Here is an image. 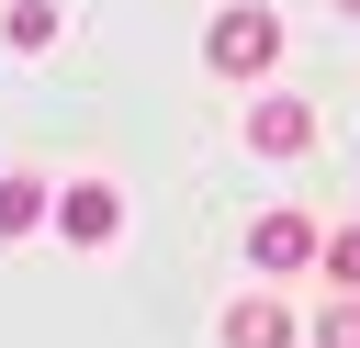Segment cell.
<instances>
[{"instance_id": "cell-2", "label": "cell", "mask_w": 360, "mask_h": 348, "mask_svg": "<svg viewBox=\"0 0 360 348\" xmlns=\"http://www.w3.org/2000/svg\"><path fill=\"white\" fill-rule=\"evenodd\" d=\"M248 258H259L270 281H292V269H315V258H326V236H315V213H292V202H281V213H259V225H248Z\"/></svg>"}, {"instance_id": "cell-8", "label": "cell", "mask_w": 360, "mask_h": 348, "mask_svg": "<svg viewBox=\"0 0 360 348\" xmlns=\"http://www.w3.org/2000/svg\"><path fill=\"white\" fill-rule=\"evenodd\" d=\"M315 269H326V281H338V292H360V225H338V236H326V258H315Z\"/></svg>"}, {"instance_id": "cell-1", "label": "cell", "mask_w": 360, "mask_h": 348, "mask_svg": "<svg viewBox=\"0 0 360 348\" xmlns=\"http://www.w3.org/2000/svg\"><path fill=\"white\" fill-rule=\"evenodd\" d=\"M202 67H214V79H259V67H281V11H270V0H225V11L202 22Z\"/></svg>"}, {"instance_id": "cell-6", "label": "cell", "mask_w": 360, "mask_h": 348, "mask_svg": "<svg viewBox=\"0 0 360 348\" xmlns=\"http://www.w3.org/2000/svg\"><path fill=\"white\" fill-rule=\"evenodd\" d=\"M34 225H56V191L34 168H0V236H34Z\"/></svg>"}, {"instance_id": "cell-5", "label": "cell", "mask_w": 360, "mask_h": 348, "mask_svg": "<svg viewBox=\"0 0 360 348\" xmlns=\"http://www.w3.org/2000/svg\"><path fill=\"white\" fill-rule=\"evenodd\" d=\"M248 146H259V157H304V146H315V112H304V101H259V112H248Z\"/></svg>"}, {"instance_id": "cell-7", "label": "cell", "mask_w": 360, "mask_h": 348, "mask_svg": "<svg viewBox=\"0 0 360 348\" xmlns=\"http://www.w3.org/2000/svg\"><path fill=\"white\" fill-rule=\"evenodd\" d=\"M0 34H11L22 56H45V45H56V0H11V11H0Z\"/></svg>"}, {"instance_id": "cell-10", "label": "cell", "mask_w": 360, "mask_h": 348, "mask_svg": "<svg viewBox=\"0 0 360 348\" xmlns=\"http://www.w3.org/2000/svg\"><path fill=\"white\" fill-rule=\"evenodd\" d=\"M338 11H360V0H338Z\"/></svg>"}, {"instance_id": "cell-9", "label": "cell", "mask_w": 360, "mask_h": 348, "mask_svg": "<svg viewBox=\"0 0 360 348\" xmlns=\"http://www.w3.org/2000/svg\"><path fill=\"white\" fill-rule=\"evenodd\" d=\"M315 348H360V292H338V303L315 314Z\"/></svg>"}, {"instance_id": "cell-4", "label": "cell", "mask_w": 360, "mask_h": 348, "mask_svg": "<svg viewBox=\"0 0 360 348\" xmlns=\"http://www.w3.org/2000/svg\"><path fill=\"white\" fill-rule=\"evenodd\" d=\"M304 326H292V303L281 292H248V303H225V348H292Z\"/></svg>"}, {"instance_id": "cell-3", "label": "cell", "mask_w": 360, "mask_h": 348, "mask_svg": "<svg viewBox=\"0 0 360 348\" xmlns=\"http://www.w3.org/2000/svg\"><path fill=\"white\" fill-rule=\"evenodd\" d=\"M56 236L112 247V236H124V191H112V180H68V191H56Z\"/></svg>"}]
</instances>
